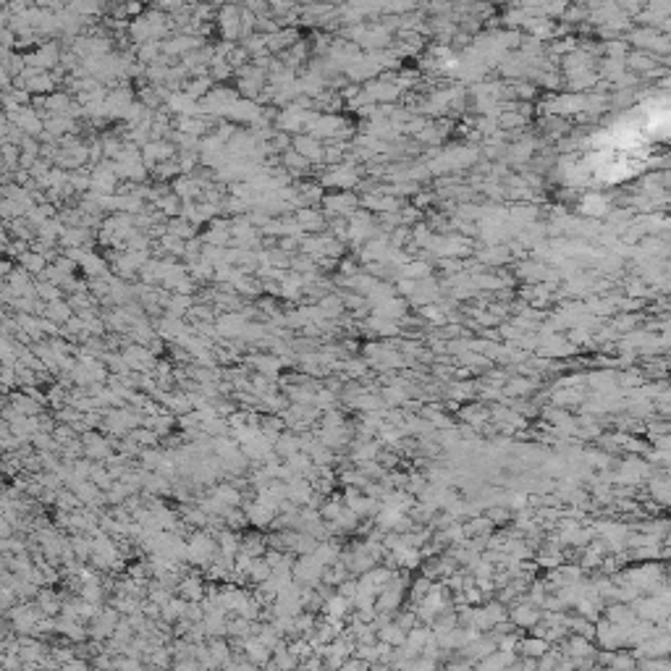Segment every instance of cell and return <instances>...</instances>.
I'll list each match as a JSON object with an SVG mask.
<instances>
[{
    "instance_id": "6da1fadb",
    "label": "cell",
    "mask_w": 671,
    "mask_h": 671,
    "mask_svg": "<svg viewBox=\"0 0 671 671\" xmlns=\"http://www.w3.org/2000/svg\"><path fill=\"white\" fill-rule=\"evenodd\" d=\"M559 645L564 648L561 656H567V658H596V642L593 640H585V637L572 635V637H564Z\"/></svg>"
},
{
    "instance_id": "7a4b0ae2",
    "label": "cell",
    "mask_w": 671,
    "mask_h": 671,
    "mask_svg": "<svg viewBox=\"0 0 671 671\" xmlns=\"http://www.w3.org/2000/svg\"><path fill=\"white\" fill-rule=\"evenodd\" d=\"M509 624L511 626H524V629H533L535 624H540V611H537L533 603H524V606H514L509 613Z\"/></svg>"
},
{
    "instance_id": "3957f363",
    "label": "cell",
    "mask_w": 671,
    "mask_h": 671,
    "mask_svg": "<svg viewBox=\"0 0 671 671\" xmlns=\"http://www.w3.org/2000/svg\"><path fill=\"white\" fill-rule=\"evenodd\" d=\"M548 648H551V645H548L546 640H540V637H535V635H530V637H520V642H517V656L537 661L540 656H546V653H548Z\"/></svg>"
},
{
    "instance_id": "277c9868",
    "label": "cell",
    "mask_w": 671,
    "mask_h": 671,
    "mask_svg": "<svg viewBox=\"0 0 671 671\" xmlns=\"http://www.w3.org/2000/svg\"><path fill=\"white\" fill-rule=\"evenodd\" d=\"M404 640H406V632L396 622H391L383 629H378V642H386L388 648H402Z\"/></svg>"
},
{
    "instance_id": "5b68a950",
    "label": "cell",
    "mask_w": 671,
    "mask_h": 671,
    "mask_svg": "<svg viewBox=\"0 0 671 671\" xmlns=\"http://www.w3.org/2000/svg\"><path fill=\"white\" fill-rule=\"evenodd\" d=\"M247 658L252 661V666H254V663H268L270 650L263 645V642L257 640V637H254V640H247Z\"/></svg>"
},
{
    "instance_id": "8992f818",
    "label": "cell",
    "mask_w": 671,
    "mask_h": 671,
    "mask_svg": "<svg viewBox=\"0 0 671 671\" xmlns=\"http://www.w3.org/2000/svg\"><path fill=\"white\" fill-rule=\"evenodd\" d=\"M339 671H370V663H365L359 658H346Z\"/></svg>"
},
{
    "instance_id": "52a82bcc",
    "label": "cell",
    "mask_w": 671,
    "mask_h": 671,
    "mask_svg": "<svg viewBox=\"0 0 671 671\" xmlns=\"http://www.w3.org/2000/svg\"><path fill=\"white\" fill-rule=\"evenodd\" d=\"M443 671H475V666L469 663V661H464V658H454V661H448L446 666H443Z\"/></svg>"
},
{
    "instance_id": "ba28073f",
    "label": "cell",
    "mask_w": 671,
    "mask_h": 671,
    "mask_svg": "<svg viewBox=\"0 0 671 671\" xmlns=\"http://www.w3.org/2000/svg\"><path fill=\"white\" fill-rule=\"evenodd\" d=\"M184 596H189V598H199V596H202V590H199V582H197V580L184 582Z\"/></svg>"
}]
</instances>
